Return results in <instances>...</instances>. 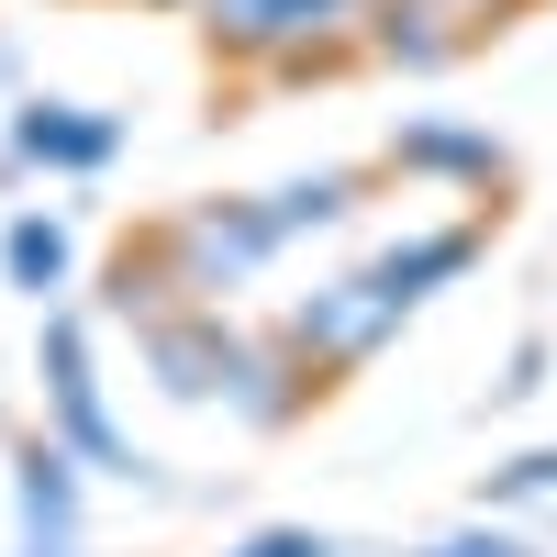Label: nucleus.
<instances>
[{
    "instance_id": "1",
    "label": "nucleus",
    "mask_w": 557,
    "mask_h": 557,
    "mask_svg": "<svg viewBox=\"0 0 557 557\" xmlns=\"http://www.w3.org/2000/svg\"><path fill=\"white\" fill-rule=\"evenodd\" d=\"M391 312H401V301L380 290V278H346L335 301H312V312H301V346H312V357H357L368 335H391Z\"/></svg>"
},
{
    "instance_id": "2",
    "label": "nucleus",
    "mask_w": 557,
    "mask_h": 557,
    "mask_svg": "<svg viewBox=\"0 0 557 557\" xmlns=\"http://www.w3.org/2000/svg\"><path fill=\"white\" fill-rule=\"evenodd\" d=\"M346 0H212V45H290L301 23H335Z\"/></svg>"
},
{
    "instance_id": "3",
    "label": "nucleus",
    "mask_w": 557,
    "mask_h": 557,
    "mask_svg": "<svg viewBox=\"0 0 557 557\" xmlns=\"http://www.w3.org/2000/svg\"><path fill=\"white\" fill-rule=\"evenodd\" d=\"M23 146H34V157H67V168H89V157L112 146V123H67V112H34V123H23Z\"/></svg>"
},
{
    "instance_id": "4",
    "label": "nucleus",
    "mask_w": 557,
    "mask_h": 557,
    "mask_svg": "<svg viewBox=\"0 0 557 557\" xmlns=\"http://www.w3.org/2000/svg\"><path fill=\"white\" fill-rule=\"evenodd\" d=\"M57 268H67L57 223H23V235H12V278H34V290H45V278H57Z\"/></svg>"
},
{
    "instance_id": "5",
    "label": "nucleus",
    "mask_w": 557,
    "mask_h": 557,
    "mask_svg": "<svg viewBox=\"0 0 557 557\" xmlns=\"http://www.w3.org/2000/svg\"><path fill=\"white\" fill-rule=\"evenodd\" d=\"M246 557H323L312 535H268V546H246Z\"/></svg>"
},
{
    "instance_id": "6",
    "label": "nucleus",
    "mask_w": 557,
    "mask_h": 557,
    "mask_svg": "<svg viewBox=\"0 0 557 557\" xmlns=\"http://www.w3.org/2000/svg\"><path fill=\"white\" fill-rule=\"evenodd\" d=\"M435 557H513V546H502V535H491V546H480V535H469V546H435Z\"/></svg>"
}]
</instances>
